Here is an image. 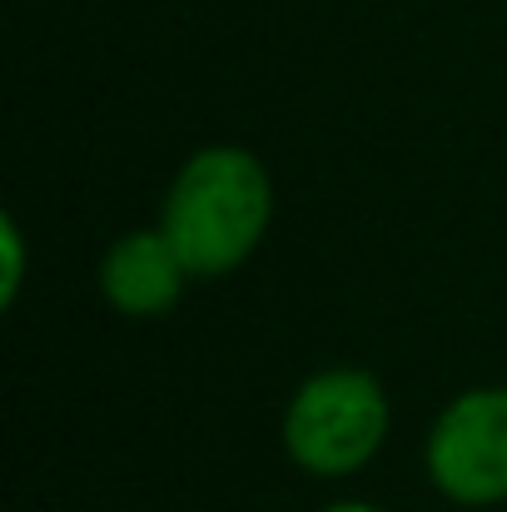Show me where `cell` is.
Instances as JSON below:
<instances>
[{"label":"cell","instance_id":"cell-1","mask_svg":"<svg viewBox=\"0 0 507 512\" xmlns=\"http://www.w3.org/2000/svg\"><path fill=\"white\" fill-rule=\"evenodd\" d=\"M279 214L274 170L234 140H209L189 150L165 184L160 229L179 249L194 284L239 274L269 239Z\"/></svg>","mask_w":507,"mask_h":512},{"label":"cell","instance_id":"cell-2","mask_svg":"<svg viewBox=\"0 0 507 512\" xmlns=\"http://www.w3.org/2000/svg\"><path fill=\"white\" fill-rule=\"evenodd\" d=\"M393 433V393L363 363H329L294 383L279 413L284 458L314 483L358 478Z\"/></svg>","mask_w":507,"mask_h":512},{"label":"cell","instance_id":"cell-3","mask_svg":"<svg viewBox=\"0 0 507 512\" xmlns=\"http://www.w3.org/2000/svg\"><path fill=\"white\" fill-rule=\"evenodd\" d=\"M428 488L463 512L507 508V383L453 393L423 433Z\"/></svg>","mask_w":507,"mask_h":512},{"label":"cell","instance_id":"cell-4","mask_svg":"<svg viewBox=\"0 0 507 512\" xmlns=\"http://www.w3.org/2000/svg\"><path fill=\"white\" fill-rule=\"evenodd\" d=\"M189 284H194V274L184 269L179 249L165 239L160 224L125 229L120 239L105 244V254L95 264V289H100L105 309L130 324L169 319L184 304Z\"/></svg>","mask_w":507,"mask_h":512},{"label":"cell","instance_id":"cell-5","mask_svg":"<svg viewBox=\"0 0 507 512\" xmlns=\"http://www.w3.org/2000/svg\"><path fill=\"white\" fill-rule=\"evenodd\" d=\"M20 284H25V234L15 214H5L0 219V304L5 309L20 299Z\"/></svg>","mask_w":507,"mask_h":512},{"label":"cell","instance_id":"cell-6","mask_svg":"<svg viewBox=\"0 0 507 512\" xmlns=\"http://www.w3.org/2000/svg\"><path fill=\"white\" fill-rule=\"evenodd\" d=\"M319 512H388V508H378L368 498H334V503H324Z\"/></svg>","mask_w":507,"mask_h":512},{"label":"cell","instance_id":"cell-7","mask_svg":"<svg viewBox=\"0 0 507 512\" xmlns=\"http://www.w3.org/2000/svg\"><path fill=\"white\" fill-rule=\"evenodd\" d=\"M503 10H507V0H503Z\"/></svg>","mask_w":507,"mask_h":512}]
</instances>
